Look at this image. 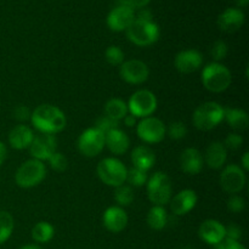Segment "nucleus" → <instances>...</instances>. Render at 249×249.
Wrapping results in <instances>:
<instances>
[{"mask_svg":"<svg viewBox=\"0 0 249 249\" xmlns=\"http://www.w3.org/2000/svg\"><path fill=\"white\" fill-rule=\"evenodd\" d=\"M224 121V108L214 101L204 102L194 112L192 122L198 130L208 131Z\"/></svg>","mask_w":249,"mask_h":249,"instance_id":"7ed1b4c3","label":"nucleus"},{"mask_svg":"<svg viewBox=\"0 0 249 249\" xmlns=\"http://www.w3.org/2000/svg\"><path fill=\"white\" fill-rule=\"evenodd\" d=\"M119 75L124 82L129 84H142L150 75L147 65L140 60L125 61L119 67Z\"/></svg>","mask_w":249,"mask_h":249,"instance_id":"ddd939ff","label":"nucleus"},{"mask_svg":"<svg viewBox=\"0 0 249 249\" xmlns=\"http://www.w3.org/2000/svg\"><path fill=\"white\" fill-rule=\"evenodd\" d=\"M102 223L107 230L113 233H118L128 225V215L121 207H109L104 213Z\"/></svg>","mask_w":249,"mask_h":249,"instance_id":"f3484780","label":"nucleus"},{"mask_svg":"<svg viewBox=\"0 0 249 249\" xmlns=\"http://www.w3.org/2000/svg\"><path fill=\"white\" fill-rule=\"evenodd\" d=\"M123 4L128 5V6L133 7L134 10L135 9H143L151 0H121Z\"/></svg>","mask_w":249,"mask_h":249,"instance_id":"79ce46f5","label":"nucleus"},{"mask_svg":"<svg viewBox=\"0 0 249 249\" xmlns=\"http://www.w3.org/2000/svg\"><path fill=\"white\" fill-rule=\"evenodd\" d=\"M34 139L33 130L29 126L19 124L16 125L9 134V142L15 150H24L31 146Z\"/></svg>","mask_w":249,"mask_h":249,"instance_id":"4be33fe9","label":"nucleus"},{"mask_svg":"<svg viewBox=\"0 0 249 249\" xmlns=\"http://www.w3.org/2000/svg\"><path fill=\"white\" fill-rule=\"evenodd\" d=\"M31 122L41 134H57L66 128L65 113L53 105H40L31 114Z\"/></svg>","mask_w":249,"mask_h":249,"instance_id":"f257e3e1","label":"nucleus"},{"mask_svg":"<svg viewBox=\"0 0 249 249\" xmlns=\"http://www.w3.org/2000/svg\"><path fill=\"white\" fill-rule=\"evenodd\" d=\"M245 208L246 202L241 196L232 195V196L228 199V209L230 212H232V213H241Z\"/></svg>","mask_w":249,"mask_h":249,"instance_id":"4c0bfd02","label":"nucleus"},{"mask_svg":"<svg viewBox=\"0 0 249 249\" xmlns=\"http://www.w3.org/2000/svg\"><path fill=\"white\" fill-rule=\"evenodd\" d=\"M31 112L27 108L26 106H17L16 108L14 109V118L17 119L19 122H24L31 119Z\"/></svg>","mask_w":249,"mask_h":249,"instance_id":"ea45409f","label":"nucleus"},{"mask_svg":"<svg viewBox=\"0 0 249 249\" xmlns=\"http://www.w3.org/2000/svg\"><path fill=\"white\" fill-rule=\"evenodd\" d=\"M203 156L201 155V152H199L197 148H186V150L181 153V157H180V167H181L182 172H184L185 174H198V173L203 169Z\"/></svg>","mask_w":249,"mask_h":249,"instance_id":"aec40b11","label":"nucleus"},{"mask_svg":"<svg viewBox=\"0 0 249 249\" xmlns=\"http://www.w3.org/2000/svg\"><path fill=\"white\" fill-rule=\"evenodd\" d=\"M126 168L117 158H105L97 164V175L104 184L118 187L125 182Z\"/></svg>","mask_w":249,"mask_h":249,"instance_id":"0eeeda50","label":"nucleus"},{"mask_svg":"<svg viewBox=\"0 0 249 249\" xmlns=\"http://www.w3.org/2000/svg\"><path fill=\"white\" fill-rule=\"evenodd\" d=\"M197 199L198 197L194 190H182L172 198L170 209L175 215H185L195 208Z\"/></svg>","mask_w":249,"mask_h":249,"instance_id":"6ab92c4d","label":"nucleus"},{"mask_svg":"<svg viewBox=\"0 0 249 249\" xmlns=\"http://www.w3.org/2000/svg\"><path fill=\"white\" fill-rule=\"evenodd\" d=\"M106 61L111 66H121L124 62V53L119 46L112 45L108 46L105 53Z\"/></svg>","mask_w":249,"mask_h":249,"instance_id":"2f4dec72","label":"nucleus"},{"mask_svg":"<svg viewBox=\"0 0 249 249\" xmlns=\"http://www.w3.org/2000/svg\"><path fill=\"white\" fill-rule=\"evenodd\" d=\"M167 133L173 140H181L187 135V128L182 122H173L168 128Z\"/></svg>","mask_w":249,"mask_h":249,"instance_id":"473e14b6","label":"nucleus"},{"mask_svg":"<svg viewBox=\"0 0 249 249\" xmlns=\"http://www.w3.org/2000/svg\"><path fill=\"white\" fill-rule=\"evenodd\" d=\"M131 162L135 168L148 172L156 163L155 152L147 146H136L131 152Z\"/></svg>","mask_w":249,"mask_h":249,"instance_id":"b1692460","label":"nucleus"},{"mask_svg":"<svg viewBox=\"0 0 249 249\" xmlns=\"http://www.w3.org/2000/svg\"><path fill=\"white\" fill-rule=\"evenodd\" d=\"M46 177V168L41 160H29L17 169L15 180L22 189H31L40 184Z\"/></svg>","mask_w":249,"mask_h":249,"instance_id":"39448f33","label":"nucleus"},{"mask_svg":"<svg viewBox=\"0 0 249 249\" xmlns=\"http://www.w3.org/2000/svg\"><path fill=\"white\" fill-rule=\"evenodd\" d=\"M95 128H97L99 130H101L104 134H107L108 131L113 130V129L119 128V122H116V121H113V119L108 118V117L104 116V117H101V118L97 119L96 126H95Z\"/></svg>","mask_w":249,"mask_h":249,"instance_id":"c9c22d12","label":"nucleus"},{"mask_svg":"<svg viewBox=\"0 0 249 249\" xmlns=\"http://www.w3.org/2000/svg\"><path fill=\"white\" fill-rule=\"evenodd\" d=\"M49 163H50L51 169H53L55 172H65L68 167V160L62 153L55 152L50 158H49Z\"/></svg>","mask_w":249,"mask_h":249,"instance_id":"72a5a7b5","label":"nucleus"},{"mask_svg":"<svg viewBox=\"0 0 249 249\" xmlns=\"http://www.w3.org/2000/svg\"><path fill=\"white\" fill-rule=\"evenodd\" d=\"M146 221L152 230H163L168 224V214L162 206H155L148 211Z\"/></svg>","mask_w":249,"mask_h":249,"instance_id":"bb28decb","label":"nucleus"},{"mask_svg":"<svg viewBox=\"0 0 249 249\" xmlns=\"http://www.w3.org/2000/svg\"><path fill=\"white\" fill-rule=\"evenodd\" d=\"M224 121L235 130H246L249 125L247 112L240 108H224Z\"/></svg>","mask_w":249,"mask_h":249,"instance_id":"393cba45","label":"nucleus"},{"mask_svg":"<svg viewBox=\"0 0 249 249\" xmlns=\"http://www.w3.org/2000/svg\"><path fill=\"white\" fill-rule=\"evenodd\" d=\"M126 105L129 113L136 118H146L157 109V99L150 90H139L131 95Z\"/></svg>","mask_w":249,"mask_h":249,"instance_id":"6e6552de","label":"nucleus"},{"mask_svg":"<svg viewBox=\"0 0 249 249\" xmlns=\"http://www.w3.org/2000/svg\"><path fill=\"white\" fill-rule=\"evenodd\" d=\"M57 148V140L53 135L50 134H40L38 136H34L31 146H29V152H31L33 160H49V158L53 155Z\"/></svg>","mask_w":249,"mask_h":249,"instance_id":"4468645a","label":"nucleus"},{"mask_svg":"<svg viewBox=\"0 0 249 249\" xmlns=\"http://www.w3.org/2000/svg\"><path fill=\"white\" fill-rule=\"evenodd\" d=\"M243 23H245V14L242 10L236 7H229L218 17L219 28L226 33H233L238 31Z\"/></svg>","mask_w":249,"mask_h":249,"instance_id":"a211bd4d","label":"nucleus"},{"mask_svg":"<svg viewBox=\"0 0 249 249\" xmlns=\"http://www.w3.org/2000/svg\"><path fill=\"white\" fill-rule=\"evenodd\" d=\"M123 122L126 126H129V128H130V126H134L136 124V117H134L133 114L129 113L124 117Z\"/></svg>","mask_w":249,"mask_h":249,"instance_id":"c03bdc74","label":"nucleus"},{"mask_svg":"<svg viewBox=\"0 0 249 249\" xmlns=\"http://www.w3.org/2000/svg\"><path fill=\"white\" fill-rule=\"evenodd\" d=\"M53 233H55L53 226L51 224L45 223V221H39L32 229V238L39 243H46L51 241L53 237Z\"/></svg>","mask_w":249,"mask_h":249,"instance_id":"cd10ccee","label":"nucleus"},{"mask_svg":"<svg viewBox=\"0 0 249 249\" xmlns=\"http://www.w3.org/2000/svg\"><path fill=\"white\" fill-rule=\"evenodd\" d=\"M138 136L147 143H158L165 138L167 128L160 119L155 117H146L138 123L136 126Z\"/></svg>","mask_w":249,"mask_h":249,"instance_id":"9d476101","label":"nucleus"},{"mask_svg":"<svg viewBox=\"0 0 249 249\" xmlns=\"http://www.w3.org/2000/svg\"><path fill=\"white\" fill-rule=\"evenodd\" d=\"M114 199L119 206H129L131 202L134 201V191L131 186L128 185H121V186L116 187L114 191Z\"/></svg>","mask_w":249,"mask_h":249,"instance_id":"7c9ffc66","label":"nucleus"},{"mask_svg":"<svg viewBox=\"0 0 249 249\" xmlns=\"http://www.w3.org/2000/svg\"><path fill=\"white\" fill-rule=\"evenodd\" d=\"M19 249H41V248L39 247V246H36V245H26V246H23V247H21Z\"/></svg>","mask_w":249,"mask_h":249,"instance_id":"09e8293b","label":"nucleus"},{"mask_svg":"<svg viewBox=\"0 0 249 249\" xmlns=\"http://www.w3.org/2000/svg\"><path fill=\"white\" fill-rule=\"evenodd\" d=\"M136 19H142V21H152V12L148 9H140L138 14H135Z\"/></svg>","mask_w":249,"mask_h":249,"instance_id":"37998d69","label":"nucleus"},{"mask_svg":"<svg viewBox=\"0 0 249 249\" xmlns=\"http://www.w3.org/2000/svg\"><path fill=\"white\" fill-rule=\"evenodd\" d=\"M134 19H135V10L128 5L117 1V5L109 11L107 16V26L111 31L114 32L126 31Z\"/></svg>","mask_w":249,"mask_h":249,"instance_id":"9b49d317","label":"nucleus"},{"mask_svg":"<svg viewBox=\"0 0 249 249\" xmlns=\"http://www.w3.org/2000/svg\"><path fill=\"white\" fill-rule=\"evenodd\" d=\"M198 235L207 245L218 246L225 240V226L214 219H208L201 224Z\"/></svg>","mask_w":249,"mask_h":249,"instance_id":"2eb2a0df","label":"nucleus"},{"mask_svg":"<svg viewBox=\"0 0 249 249\" xmlns=\"http://www.w3.org/2000/svg\"><path fill=\"white\" fill-rule=\"evenodd\" d=\"M231 72L228 67L219 62L207 65L202 71V83L204 88L212 92H223L230 87Z\"/></svg>","mask_w":249,"mask_h":249,"instance_id":"f03ea898","label":"nucleus"},{"mask_svg":"<svg viewBox=\"0 0 249 249\" xmlns=\"http://www.w3.org/2000/svg\"><path fill=\"white\" fill-rule=\"evenodd\" d=\"M182 249H192V248H182Z\"/></svg>","mask_w":249,"mask_h":249,"instance_id":"8fccbe9b","label":"nucleus"},{"mask_svg":"<svg viewBox=\"0 0 249 249\" xmlns=\"http://www.w3.org/2000/svg\"><path fill=\"white\" fill-rule=\"evenodd\" d=\"M105 147V134L97 128H89L80 134L78 150L85 157H96Z\"/></svg>","mask_w":249,"mask_h":249,"instance_id":"1a4fd4ad","label":"nucleus"},{"mask_svg":"<svg viewBox=\"0 0 249 249\" xmlns=\"http://www.w3.org/2000/svg\"><path fill=\"white\" fill-rule=\"evenodd\" d=\"M148 180L147 172L142 169H139V168H130V169L126 170V179L125 181L129 182V185L133 187H140L146 185Z\"/></svg>","mask_w":249,"mask_h":249,"instance_id":"c756f323","label":"nucleus"},{"mask_svg":"<svg viewBox=\"0 0 249 249\" xmlns=\"http://www.w3.org/2000/svg\"><path fill=\"white\" fill-rule=\"evenodd\" d=\"M202 62H203V56H202V53L199 51L192 49V50L180 51L175 56L174 65L175 68L180 73L189 74V73L196 72L202 66Z\"/></svg>","mask_w":249,"mask_h":249,"instance_id":"dca6fc26","label":"nucleus"},{"mask_svg":"<svg viewBox=\"0 0 249 249\" xmlns=\"http://www.w3.org/2000/svg\"><path fill=\"white\" fill-rule=\"evenodd\" d=\"M14 228L15 223L11 214L5 211L0 212V245L9 240L10 236L12 235Z\"/></svg>","mask_w":249,"mask_h":249,"instance_id":"c85d7f7f","label":"nucleus"},{"mask_svg":"<svg viewBox=\"0 0 249 249\" xmlns=\"http://www.w3.org/2000/svg\"><path fill=\"white\" fill-rule=\"evenodd\" d=\"M147 196L155 206L169 203L172 197V182L165 173L157 172L147 180Z\"/></svg>","mask_w":249,"mask_h":249,"instance_id":"423d86ee","label":"nucleus"},{"mask_svg":"<svg viewBox=\"0 0 249 249\" xmlns=\"http://www.w3.org/2000/svg\"><path fill=\"white\" fill-rule=\"evenodd\" d=\"M126 36L133 44L138 46H150L160 38V27L153 21L134 19L126 28Z\"/></svg>","mask_w":249,"mask_h":249,"instance_id":"20e7f679","label":"nucleus"},{"mask_svg":"<svg viewBox=\"0 0 249 249\" xmlns=\"http://www.w3.org/2000/svg\"><path fill=\"white\" fill-rule=\"evenodd\" d=\"M226 158H228V150L224 143L213 142L207 148L203 160L212 169H220L225 164Z\"/></svg>","mask_w":249,"mask_h":249,"instance_id":"5701e85b","label":"nucleus"},{"mask_svg":"<svg viewBox=\"0 0 249 249\" xmlns=\"http://www.w3.org/2000/svg\"><path fill=\"white\" fill-rule=\"evenodd\" d=\"M242 167L245 170H249V153L245 152L242 157Z\"/></svg>","mask_w":249,"mask_h":249,"instance_id":"49530a36","label":"nucleus"},{"mask_svg":"<svg viewBox=\"0 0 249 249\" xmlns=\"http://www.w3.org/2000/svg\"><path fill=\"white\" fill-rule=\"evenodd\" d=\"M105 145L114 155H123L128 151L130 140L123 130L117 128L105 134Z\"/></svg>","mask_w":249,"mask_h":249,"instance_id":"412c9836","label":"nucleus"},{"mask_svg":"<svg viewBox=\"0 0 249 249\" xmlns=\"http://www.w3.org/2000/svg\"><path fill=\"white\" fill-rule=\"evenodd\" d=\"M6 156H7V151H6V146L4 145V142L0 141V165L4 163V160H6Z\"/></svg>","mask_w":249,"mask_h":249,"instance_id":"a18cd8bd","label":"nucleus"},{"mask_svg":"<svg viewBox=\"0 0 249 249\" xmlns=\"http://www.w3.org/2000/svg\"><path fill=\"white\" fill-rule=\"evenodd\" d=\"M215 249H247V248H246L245 246L241 245L240 242H237V241H231V240H228V238H225L223 242L219 243V245L216 246Z\"/></svg>","mask_w":249,"mask_h":249,"instance_id":"a19ab883","label":"nucleus"},{"mask_svg":"<svg viewBox=\"0 0 249 249\" xmlns=\"http://www.w3.org/2000/svg\"><path fill=\"white\" fill-rule=\"evenodd\" d=\"M211 55L215 62L224 60V58L226 57V55H228V45H226L225 41L216 40L215 43L212 45Z\"/></svg>","mask_w":249,"mask_h":249,"instance_id":"f704fd0d","label":"nucleus"},{"mask_svg":"<svg viewBox=\"0 0 249 249\" xmlns=\"http://www.w3.org/2000/svg\"><path fill=\"white\" fill-rule=\"evenodd\" d=\"M128 113V105L121 99H111L105 105V116L116 122L123 121Z\"/></svg>","mask_w":249,"mask_h":249,"instance_id":"a878e982","label":"nucleus"},{"mask_svg":"<svg viewBox=\"0 0 249 249\" xmlns=\"http://www.w3.org/2000/svg\"><path fill=\"white\" fill-rule=\"evenodd\" d=\"M235 2H236V4H237L240 7H246V6H247V5H248L249 0H235Z\"/></svg>","mask_w":249,"mask_h":249,"instance_id":"de8ad7c7","label":"nucleus"},{"mask_svg":"<svg viewBox=\"0 0 249 249\" xmlns=\"http://www.w3.org/2000/svg\"><path fill=\"white\" fill-rule=\"evenodd\" d=\"M246 185L245 170L236 164H229L221 172L220 186L228 194L235 195L243 190Z\"/></svg>","mask_w":249,"mask_h":249,"instance_id":"f8f14e48","label":"nucleus"},{"mask_svg":"<svg viewBox=\"0 0 249 249\" xmlns=\"http://www.w3.org/2000/svg\"><path fill=\"white\" fill-rule=\"evenodd\" d=\"M242 237V229L236 224H230L225 228V238L231 241H240Z\"/></svg>","mask_w":249,"mask_h":249,"instance_id":"58836bf2","label":"nucleus"},{"mask_svg":"<svg viewBox=\"0 0 249 249\" xmlns=\"http://www.w3.org/2000/svg\"><path fill=\"white\" fill-rule=\"evenodd\" d=\"M243 145V138L238 134H229L226 136L225 141H224V146H225L226 150H231V151H237L242 147Z\"/></svg>","mask_w":249,"mask_h":249,"instance_id":"e433bc0d","label":"nucleus"}]
</instances>
